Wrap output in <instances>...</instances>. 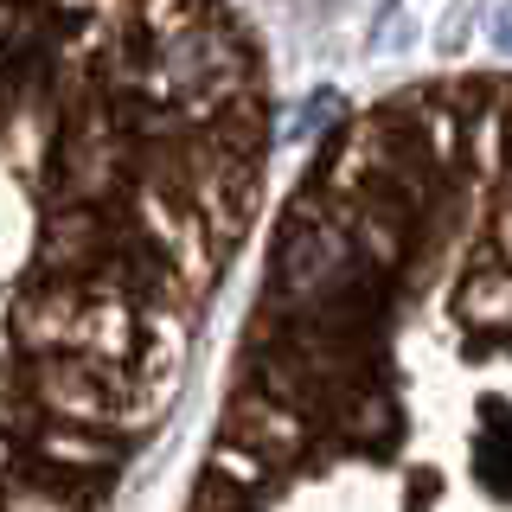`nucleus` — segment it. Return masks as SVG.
<instances>
[{"label":"nucleus","mask_w":512,"mask_h":512,"mask_svg":"<svg viewBox=\"0 0 512 512\" xmlns=\"http://www.w3.org/2000/svg\"><path fill=\"white\" fill-rule=\"evenodd\" d=\"M269 154L276 77L224 0H0V512H122Z\"/></svg>","instance_id":"1"},{"label":"nucleus","mask_w":512,"mask_h":512,"mask_svg":"<svg viewBox=\"0 0 512 512\" xmlns=\"http://www.w3.org/2000/svg\"><path fill=\"white\" fill-rule=\"evenodd\" d=\"M180 512H512V71L404 84L301 160Z\"/></svg>","instance_id":"2"}]
</instances>
